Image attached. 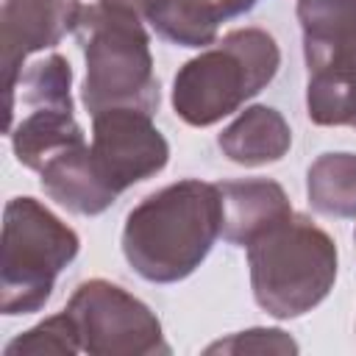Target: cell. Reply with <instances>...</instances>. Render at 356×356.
<instances>
[{"instance_id":"cell-1","label":"cell","mask_w":356,"mask_h":356,"mask_svg":"<svg viewBox=\"0 0 356 356\" xmlns=\"http://www.w3.org/2000/svg\"><path fill=\"white\" fill-rule=\"evenodd\" d=\"M220 225V189L200 181H181L145 197L128 214L125 256L145 278L175 281L192 273L209 253Z\"/></svg>"},{"instance_id":"cell-4","label":"cell","mask_w":356,"mask_h":356,"mask_svg":"<svg viewBox=\"0 0 356 356\" xmlns=\"http://www.w3.org/2000/svg\"><path fill=\"white\" fill-rule=\"evenodd\" d=\"M278 50L261 31H236L189 61L175 78V108L192 125H209L256 95L275 72Z\"/></svg>"},{"instance_id":"cell-11","label":"cell","mask_w":356,"mask_h":356,"mask_svg":"<svg viewBox=\"0 0 356 356\" xmlns=\"http://www.w3.org/2000/svg\"><path fill=\"white\" fill-rule=\"evenodd\" d=\"M250 6L253 0H159L147 17L164 39L197 47L211 42L220 19L242 14Z\"/></svg>"},{"instance_id":"cell-14","label":"cell","mask_w":356,"mask_h":356,"mask_svg":"<svg viewBox=\"0 0 356 356\" xmlns=\"http://www.w3.org/2000/svg\"><path fill=\"white\" fill-rule=\"evenodd\" d=\"M253 3H256V0H253Z\"/></svg>"},{"instance_id":"cell-12","label":"cell","mask_w":356,"mask_h":356,"mask_svg":"<svg viewBox=\"0 0 356 356\" xmlns=\"http://www.w3.org/2000/svg\"><path fill=\"white\" fill-rule=\"evenodd\" d=\"M289 145V131L273 108H250L236 125L220 136V147L242 164H264L281 159Z\"/></svg>"},{"instance_id":"cell-9","label":"cell","mask_w":356,"mask_h":356,"mask_svg":"<svg viewBox=\"0 0 356 356\" xmlns=\"http://www.w3.org/2000/svg\"><path fill=\"white\" fill-rule=\"evenodd\" d=\"M309 70L356 61V0H300Z\"/></svg>"},{"instance_id":"cell-10","label":"cell","mask_w":356,"mask_h":356,"mask_svg":"<svg viewBox=\"0 0 356 356\" xmlns=\"http://www.w3.org/2000/svg\"><path fill=\"white\" fill-rule=\"evenodd\" d=\"M220 197H222V209H228V217L222 214V222L228 225L225 236L231 242L250 245L267 228H273L275 222L292 214L281 186L270 181L225 184L220 186Z\"/></svg>"},{"instance_id":"cell-8","label":"cell","mask_w":356,"mask_h":356,"mask_svg":"<svg viewBox=\"0 0 356 356\" xmlns=\"http://www.w3.org/2000/svg\"><path fill=\"white\" fill-rule=\"evenodd\" d=\"M6 33V70L8 86L14 81V64L28 50L50 47L78 22V0H6L3 6Z\"/></svg>"},{"instance_id":"cell-7","label":"cell","mask_w":356,"mask_h":356,"mask_svg":"<svg viewBox=\"0 0 356 356\" xmlns=\"http://www.w3.org/2000/svg\"><path fill=\"white\" fill-rule=\"evenodd\" d=\"M100 181L117 195L167 161V145L142 108H103L95 114V145L89 150Z\"/></svg>"},{"instance_id":"cell-13","label":"cell","mask_w":356,"mask_h":356,"mask_svg":"<svg viewBox=\"0 0 356 356\" xmlns=\"http://www.w3.org/2000/svg\"><path fill=\"white\" fill-rule=\"evenodd\" d=\"M309 197L325 214H356V156H323L309 172Z\"/></svg>"},{"instance_id":"cell-2","label":"cell","mask_w":356,"mask_h":356,"mask_svg":"<svg viewBox=\"0 0 356 356\" xmlns=\"http://www.w3.org/2000/svg\"><path fill=\"white\" fill-rule=\"evenodd\" d=\"M250 264L259 303L286 317L325 295L337 273V253L320 228L289 214L250 242Z\"/></svg>"},{"instance_id":"cell-3","label":"cell","mask_w":356,"mask_h":356,"mask_svg":"<svg viewBox=\"0 0 356 356\" xmlns=\"http://www.w3.org/2000/svg\"><path fill=\"white\" fill-rule=\"evenodd\" d=\"M83 50H86V86L83 100L89 111H103L108 103H134L142 111H153L159 103V86L150 75L147 39L139 28V14L103 3L83 17Z\"/></svg>"},{"instance_id":"cell-5","label":"cell","mask_w":356,"mask_h":356,"mask_svg":"<svg viewBox=\"0 0 356 356\" xmlns=\"http://www.w3.org/2000/svg\"><path fill=\"white\" fill-rule=\"evenodd\" d=\"M78 239L50 211L31 197H17L6 209L3 281L6 300L19 292L14 309H33L50 295L53 275L75 256ZM11 309V312H14Z\"/></svg>"},{"instance_id":"cell-6","label":"cell","mask_w":356,"mask_h":356,"mask_svg":"<svg viewBox=\"0 0 356 356\" xmlns=\"http://www.w3.org/2000/svg\"><path fill=\"white\" fill-rule=\"evenodd\" d=\"M19 89L22 103L36 106V111H31L14 134V147L22 164L44 170L50 159L83 145L81 131L72 122L70 64L64 58L50 56L47 61L31 64V70L19 75Z\"/></svg>"}]
</instances>
